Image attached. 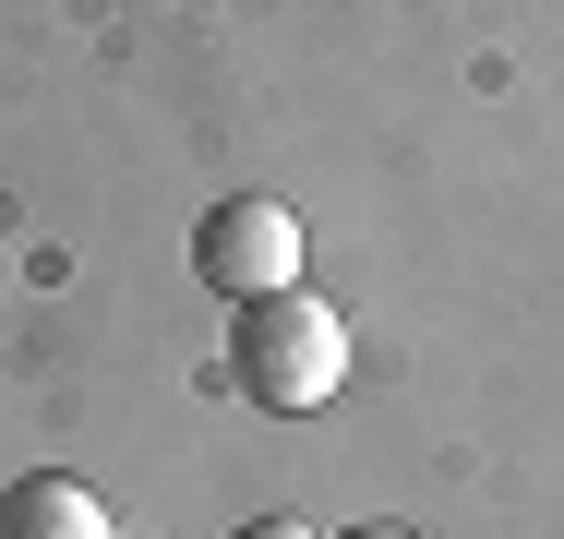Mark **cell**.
<instances>
[{"label": "cell", "mask_w": 564, "mask_h": 539, "mask_svg": "<svg viewBox=\"0 0 564 539\" xmlns=\"http://www.w3.org/2000/svg\"><path fill=\"white\" fill-rule=\"evenodd\" d=\"M228 372H240V396L252 408H325L348 384V312L337 300H313V288H276V300H240L228 323Z\"/></svg>", "instance_id": "obj_1"}, {"label": "cell", "mask_w": 564, "mask_h": 539, "mask_svg": "<svg viewBox=\"0 0 564 539\" xmlns=\"http://www.w3.org/2000/svg\"><path fill=\"white\" fill-rule=\"evenodd\" d=\"M193 276L217 288L228 312L301 288V216L276 205V193H228V205H205V228H193Z\"/></svg>", "instance_id": "obj_2"}, {"label": "cell", "mask_w": 564, "mask_h": 539, "mask_svg": "<svg viewBox=\"0 0 564 539\" xmlns=\"http://www.w3.org/2000/svg\"><path fill=\"white\" fill-rule=\"evenodd\" d=\"M0 539H120L109 504L73 480V468H24L12 492H0Z\"/></svg>", "instance_id": "obj_3"}, {"label": "cell", "mask_w": 564, "mask_h": 539, "mask_svg": "<svg viewBox=\"0 0 564 539\" xmlns=\"http://www.w3.org/2000/svg\"><path fill=\"white\" fill-rule=\"evenodd\" d=\"M240 539H313V528H301V516H252Z\"/></svg>", "instance_id": "obj_4"}, {"label": "cell", "mask_w": 564, "mask_h": 539, "mask_svg": "<svg viewBox=\"0 0 564 539\" xmlns=\"http://www.w3.org/2000/svg\"><path fill=\"white\" fill-rule=\"evenodd\" d=\"M348 539H409V528H348Z\"/></svg>", "instance_id": "obj_5"}]
</instances>
